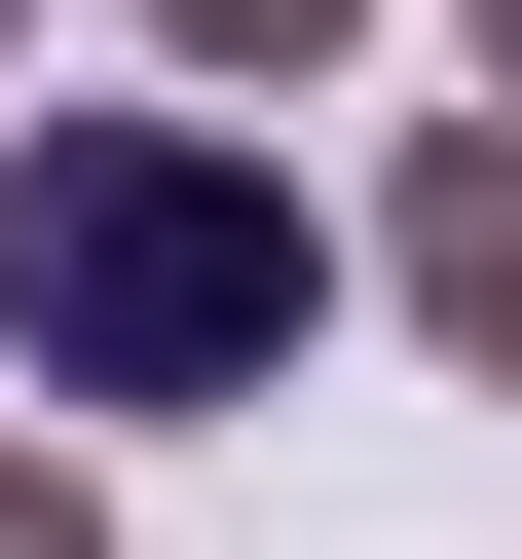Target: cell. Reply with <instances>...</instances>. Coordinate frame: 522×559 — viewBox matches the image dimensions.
<instances>
[{
    "mask_svg": "<svg viewBox=\"0 0 522 559\" xmlns=\"http://www.w3.org/2000/svg\"><path fill=\"white\" fill-rule=\"evenodd\" d=\"M373 336H448V373L522 411V112H411V187H373Z\"/></svg>",
    "mask_w": 522,
    "mask_h": 559,
    "instance_id": "2",
    "label": "cell"
},
{
    "mask_svg": "<svg viewBox=\"0 0 522 559\" xmlns=\"http://www.w3.org/2000/svg\"><path fill=\"white\" fill-rule=\"evenodd\" d=\"M373 299V224L299 187V112H0V411H299V336Z\"/></svg>",
    "mask_w": 522,
    "mask_h": 559,
    "instance_id": "1",
    "label": "cell"
},
{
    "mask_svg": "<svg viewBox=\"0 0 522 559\" xmlns=\"http://www.w3.org/2000/svg\"><path fill=\"white\" fill-rule=\"evenodd\" d=\"M0 112H38V75H0Z\"/></svg>",
    "mask_w": 522,
    "mask_h": 559,
    "instance_id": "6",
    "label": "cell"
},
{
    "mask_svg": "<svg viewBox=\"0 0 522 559\" xmlns=\"http://www.w3.org/2000/svg\"><path fill=\"white\" fill-rule=\"evenodd\" d=\"M0 559H112V448L75 411H0Z\"/></svg>",
    "mask_w": 522,
    "mask_h": 559,
    "instance_id": "4",
    "label": "cell"
},
{
    "mask_svg": "<svg viewBox=\"0 0 522 559\" xmlns=\"http://www.w3.org/2000/svg\"><path fill=\"white\" fill-rule=\"evenodd\" d=\"M448 75H485V112H522V0H448Z\"/></svg>",
    "mask_w": 522,
    "mask_h": 559,
    "instance_id": "5",
    "label": "cell"
},
{
    "mask_svg": "<svg viewBox=\"0 0 522 559\" xmlns=\"http://www.w3.org/2000/svg\"><path fill=\"white\" fill-rule=\"evenodd\" d=\"M150 75L187 112H299V75H373V0H150Z\"/></svg>",
    "mask_w": 522,
    "mask_h": 559,
    "instance_id": "3",
    "label": "cell"
}]
</instances>
